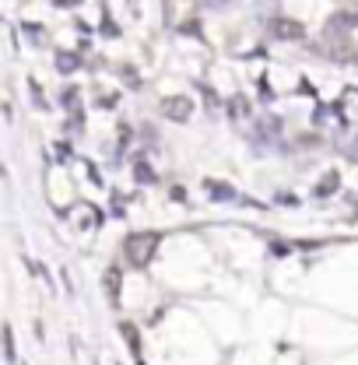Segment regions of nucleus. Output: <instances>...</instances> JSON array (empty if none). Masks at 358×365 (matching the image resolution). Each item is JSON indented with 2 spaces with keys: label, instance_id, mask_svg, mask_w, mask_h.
I'll return each instance as SVG.
<instances>
[{
  "label": "nucleus",
  "instance_id": "1",
  "mask_svg": "<svg viewBox=\"0 0 358 365\" xmlns=\"http://www.w3.org/2000/svg\"><path fill=\"white\" fill-rule=\"evenodd\" d=\"M151 246H155V235H134V239L127 242V257H131L134 264H144V260L151 257Z\"/></svg>",
  "mask_w": 358,
  "mask_h": 365
},
{
  "label": "nucleus",
  "instance_id": "2",
  "mask_svg": "<svg viewBox=\"0 0 358 365\" xmlns=\"http://www.w3.org/2000/svg\"><path fill=\"white\" fill-rule=\"evenodd\" d=\"M274 36H281V39H302V29H299V21H274V29H270Z\"/></svg>",
  "mask_w": 358,
  "mask_h": 365
},
{
  "label": "nucleus",
  "instance_id": "3",
  "mask_svg": "<svg viewBox=\"0 0 358 365\" xmlns=\"http://www.w3.org/2000/svg\"><path fill=\"white\" fill-rule=\"evenodd\" d=\"M165 116L186 120L190 116V98H165Z\"/></svg>",
  "mask_w": 358,
  "mask_h": 365
}]
</instances>
